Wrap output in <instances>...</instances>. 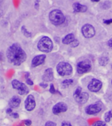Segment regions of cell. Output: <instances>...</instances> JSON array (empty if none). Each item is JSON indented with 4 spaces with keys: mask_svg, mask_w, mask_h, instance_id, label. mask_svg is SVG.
<instances>
[{
    "mask_svg": "<svg viewBox=\"0 0 112 126\" xmlns=\"http://www.w3.org/2000/svg\"><path fill=\"white\" fill-rule=\"evenodd\" d=\"M12 86L13 89L18 90V93L20 95L27 94L29 92V89L28 88V87L24 83L20 82L17 79H14L12 81Z\"/></svg>",
    "mask_w": 112,
    "mask_h": 126,
    "instance_id": "8992f818",
    "label": "cell"
},
{
    "mask_svg": "<svg viewBox=\"0 0 112 126\" xmlns=\"http://www.w3.org/2000/svg\"><path fill=\"white\" fill-rule=\"evenodd\" d=\"M68 110V106L64 102H58L53 106V112L54 114H59L62 112H64Z\"/></svg>",
    "mask_w": 112,
    "mask_h": 126,
    "instance_id": "7c38bea8",
    "label": "cell"
},
{
    "mask_svg": "<svg viewBox=\"0 0 112 126\" xmlns=\"http://www.w3.org/2000/svg\"><path fill=\"white\" fill-rule=\"evenodd\" d=\"M28 76H29V74L28 73H26V83H27L28 85H33V81L30 79L29 78H28Z\"/></svg>",
    "mask_w": 112,
    "mask_h": 126,
    "instance_id": "7402d4cb",
    "label": "cell"
},
{
    "mask_svg": "<svg viewBox=\"0 0 112 126\" xmlns=\"http://www.w3.org/2000/svg\"><path fill=\"white\" fill-rule=\"evenodd\" d=\"M24 104H25L26 110L29 112L32 111L35 107V100L34 96L32 94L28 95L24 102Z\"/></svg>",
    "mask_w": 112,
    "mask_h": 126,
    "instance_id": "8fae6325",
    "label": "cell"
},
{
    "mask_svg": "<svg viewBox=\"0 0 112 126\" xmlns=\"http://www.w3.org/2000/svg\"><path fill=\"white\" fill-rule=\"evenodd\" d=\"M102 83L97 79H92L88 85V89L92 92H98L102 88Z\"/></svg>",
    "mask_w": 112,
    "mask_h": 126,
    "instance_id": "30bf717a",
    "label": "cell"
},
{
    "mask_svg": "<svg viewBox=\"0 0 112 126\" xmlns=\"http://www.w3.org/2000/svg\"><path fill=\"white\" fill-rule=\"evenodd\" d=\"M56 126V123L53 122H51V121H49V122H47L46 124H45V126Z\"/></svg>",
    "mask_w": 112,
    "mask_h": 126,
    "instance_id": "d4e9b609",
    "label": "cell"
},
{
    "mask_svg": "<svg viewBox=\"0 0 112 126\" xmlns=\"http://www.w3.org/2000/svg\"><path fill=\"white\" fill-rule=\"evenodd\" d=\"M108 45L110 48H112V39H110L108 42Z\"/></svg>",
    "mask_w": 112,
    "mask_h": 126,
    "instance_id": "4dcf8cb0",
    "label": "cell"
},
{
    "mask_svg": "<svg viewBox=\"0 0 112 126\" xmlns=\"http://www.w3.org/2000/svg\"><path fill=\"white\" fill-rule=\"evenodd\" d=\"M1 59H2V54L1 53H0V61H1Z\"/></svg>",
    "mask_w": 112,
    "mask_h": 126,
    "instance_id": "d590c367",
    "label": "cell"
},
{
    "mask_svg": "<svg viewBox=\"0 0 112 126\" xmlns=\"http://www.w3.org/2000/svg\"><path fill=\"white\" fill-rule=\"evenodd\" d=\"M75 40V36L73 33L68 34L66 36H65L62 39V43L64 44H70L72 41Z\"/></svg>",
    "mask_w": 112,
    "mask_h": 126,
    "instance_id": "e0dca14e",
    "label": "cell"
},
{
    "mask_svg": "<svg viewBox=\"0 0 112 126\" xmlns=\"http://www.w3.org/2000/svg\"><path fill=\"white\" fill-rule=\"evenodd\" d=\"M57 72L59 74L64 76H69L72 73V67L69 63L65 62H61L58 64L56 66Z\"/></svg>",
    "mask_w": 112,
    "mask_h": 126,
    "instance_id": "277c9868",
    "label": "cell"
},
{
    "mask_svg": "<svg viewBox=\"0 0 112 126\" xmlns=\"http://www.w3.org/2000/svg\"><path fill=\"white\" fill-rule=\"evenodd\" d=\"M62 126H72L71 124L68 122H64L62 124Z\"/></svg>",
    "mask_w": 112,
    "mask_h": 126,
    "instance_id": "f1b7e54d",
    "label": "cell"
},
{
    "mask_svg": "<svg viewBox=\"0 0 112 126\" xmlns=\"http://www.w3.org/2000/svg\"><path fill=\"white\" fill-rule=\"evenodd\" d=\"M21 30L24 35H25L26 37H29L31 35V33L30 32H28L27 29L26 28L25 26H22L21 28Z\"/></svg>",
    "mask_w": 112,
    "mask_h": 126,
    "instance_id": "ffe728a7",
    "label": "cell"
},
{
    "mask_svg": "<svg viewBox=\"0 0 112 126\" xmlns=\"http://www.w3.org/2000/svg\"><path fill=\"white\" fill-rule=\"evenodd\" d=\"M73 11L75 13H79V12L84 13L87 10L86 6L81 5V4L79 3H75L73 5Z\"/></svg>",
    "mask_w": 112,
    "mask_h": 126,
    "instance_id": "2e32d148",
    "label": "cell"
},
{
    "mask_svg": "<svg viewBox=\"0 0 112 126\" xmlns=\"http://www.w3.org/2000/svg\"><path fill=\"white\" fill-rule=\"evenodd\" d=\"M21 102V99L20 98L19 96H13L9 100V104L10 108H16L19 106Z\"/></svg>",
    "mask_w": 112,
    "mask_h": 126,
    "instance_id": "5bb4252c",
    "label": "cell"
},
{
    "mask_svg": "<svg viewBox=\"0 0 112 126\" xmlns=\"http://www.w3.org/2000/svg\"><path fill=\"white\" fill-rule=\"evenodd\" d=\"M110 115H111V117H112V110H110Z\"/></svg>",
    "mask_w": 112,
    "mask_h": 126,
    "instance_id": "e575fe53",
    "label": "cell"
},
{
    "mask_svg": "<svg viewBox=\"0 0 112 126\" xmlns=\"http://www.w3.org/2000/svg\"><path fill=\"white\" fill-rule=\"evenodd\" d=\"M73 80L71 79H66L62 82V86L63 87H68L69 85H70L73 83Z\"/></svg>",
    "mask_w": 112,
    "mask_h": 126,
    "instance_id": "d6986e66",
    "label": "cell"
},
{
    "mask_svg": "<svg viewBox=\"0 0 112 126\" xmlns=\"http://www.w3.org/2000/svg\"><path fill=\"white\" fill-rule=\"evenodd\" d=\"M108 61H109V59H108V57H102L99 59V63H100V65H102V66H105V65L107 64L108 63Z\"/></svg>",
    "mask_w": 112,
    "mask_h": 126,
    "instance_id": "ac0fdd59",
    "label": "cell"
},
{
    "mask_svg": "<svg viewBox=\"0 0 112 126\" xmlns=\"http://www.w3.org/2000/svg\"><path fill=\"white\" fill-rule=\"evenodd\" d=\"M45 58H46L45 55H39L35 57L31 61V66L36 67L42 64L45 62Z\"/></svg>",
    "mask_w": 112,
    "mask_h": 126,
    "instance_id": "4fadbf2b",
    "label": "cell"
},
{
    "mask_svg": "<svg viewBox=\"0 0 112 126\" xmlns=\"http://www.w3.org/2000/svg\"><path fill=\"white\" fill-rule=\"evenodd\" d=\"M9 115L14 118H18V116H19V115H18L17 113H13V112H12L11 114H9Z\"/></svg>",
    "mask_w": 112,
    "mask_h": 126,
    "instance_id": "83f0119b",
    "label": "cell"
},
{
    "mask_svg": "<svg viewBox=\"0 0 112 126\" xmlns=\"http://www.w3.org/2000/svg\"><path fill=\"white\" fill-rule=\"evenodd\" d=\"M7 57L11 64L19 66L26 60L27 55L18 43H14L8 48Z\"/></svg>",
    "mask_w": 112,
    "mask_h": 126,
    "instance_id": "6da1fadb",
    "label": "cell"
},
{
    "mask_svg": "<svg viewBox=\"0 0 112 126\" xmlns=\"http://www.w3.org/2000/svg\"><path fill=\"white\" fill-rule=\"evenodd\" d=\"M54 78L53 71L52 68H48L45 71L43 76V79L45 81H51Z\"/></svg>",
    "mask_w": 112,
    "mask_h": 126,
    "instance_id": "9a60e30c",
    "label": "cell"
},
{
    "mask_svg": "<svg viewBox=\"0 0 112 126\" xmlns=\"http://www.w3.org/2000/svg\"><path fill=\"white\" fill-rule=\"evenodd\" d=\"M111 115H110V111L108 112H106V114H105V121L106 122H109L111 120Z\"/></svg>",
    "mask_w": 112,
    "mask_h": 126,
    "instance_id": "44dd1931",
    "label": "cell"
},
{
    "mask_svg": "<svg viewBox=\"0 0 112 126\" xmlns=\"http://www.w3.org/2000/svg\"><path fill=\"white\" fill-rule=\"evenodd\" d=\"M82 31L83 35H84V37H86V38H90L92 37L95 35V29L93 27V26L86 24H84L82 27L81 29Z\"/></svg>",
    "mask_w": 112,
    "mask_h": 126,
    "instance_id": "9c48e42d",
    "label": "cell"
},
{
    "mask_svg": "<svg viewBox=\"0 0 112 126\" xmlns=\"http://www.w3.org/2000/svg\"><path fill=\"white\" fill-rule=\"evenodd\" d=\"M103 107V104L101 102H97L94 104H90L85 109L86 114H89V115H93V114H96L98 112H100L101 110L102 109Z\"/></svg>",
    "mask_w": 112,
    "mask_h": 126,
    "instance_id": "ba28073f",
    "label": "cell"
},
{
    "mask_svg": "<svg viewBox=\"0 0 112 126\" xmlns=\"http://www.w3.org/2000/svg\"><path fill=\"white\" fill-rule=\"evenodd\" d=\"M49 20L54 25L58 26L64 23L65 16L60 10H53L49 13Z\"/></svg>",
    "mask_w": 112,
    "mask_h": 126,
    "instance_id": "3957f363",
    "label": "cell"
},
{
    "mask_svg": "<svg viewBox=\"0 0 112 126\" xmlns=\"http://www.w3.org/2000/svg\"><path fill=\"white\" fill-rule=\"evenodd\" d=\"M92 126H106V124L104 123V122H102V121H98V122H95L94 124V125Z\"/></svg>",
    "mask_w": 112,
    "mask_h": 126,
    "instance_id": "603a6c76",
    "label": "cell"
},
{
    "mask_svg": "<svg viewBox=\"0 0 112 126\" xmlns=\"http://www.w3.org/2000/svg\"><path fill=\"white\" fill-rule=\"evenodd\" d=\"M70 44H71V47H75L79 45V41H77V40H76V39H75L74 41H72V42H71Z\"/></svg>",
    "mask_w": 112,
    "mask_h": 126,
    "instance_id": "cb8c5ba5",
    "label": "cell"
},
{
    "mask_svg": "<svg viewBox=\"0 0 112 126\" xmlns=\"http://www.w3.org/2000/svg\"><path fill=\"white\" fill-rule=\"evenodd\" d=\"M24 124L26 125L27 126H31V120H26L24 121Z\"/></svg>",
    "mask_w": 112,
    "mask_h": 126,
    "instance_id": "4316f807",
    "label": "cell"
},
{
    "mask_svg": "<svg viewBox=\"0 0 112 126\" xmlns=\"http://www.w3.org/2000/svg\"><path fill=\"white\" fill-rule=\"evenodd\" d=\"M12 108H8L7 110V114H11L12 113Z\"/></svg>",
    "mask_w": 112,
    "mask_h": 126,
    "instance_id": "1f68e13d",
    "label": "cell"
},
{
    "mask_svg": "<svg viewBox=\"0 0 112 126\" xmlns=\"http://www.w3.org/2000/svg\"><path fill=\"white\" fill-rule=\"evenodd\" d=\"M40 86L43 87L45 88V87H47V84H45V83H40Z\"/></svg>",
    "mask_w": 112,
    "mask_h": 126,
    "instance_id": "d6a6232c",
    "label": "cell"
},
{
    "mask_svg": "<svg viewBox=\"0 0 112 126\" xmlns=\"http://www.w3.org/2000/svg\"><path fill=\"white\" fill-rule=\"evenodd\" d=\"M50 92L51 93H53V94L56 93V90H55V87H54L53 84H51V86H50Z\"/></svg>",
    "mask_w": 112,
    "mask_h": 126,
    "instance_id": "484cf974",
    "label": "cell"
},
{
    "mask_svg": "<svg viewBox=\"0 0 112 126\" xmlns=\"http://www.w3.org/2000/svg\"><path fill=\"white\" fill-rule=\"evenodd\" d=\"M104 22L106 24H112V19L110 20H104Z\"/></svg>",
    "mask_w": 112,
    "mask_h": 126,
    "instance_id": "f546056e",
    "label": "cell"
},
{
    "mask_svg": "<svg viewBox=\"0 0 112 126\" xmlns=\"http://www.w3.org/2000/svg\"><path fill=\"white\" fill-rule=\"evenodd\" d=\"M75 100L79 104H84L88 99V94L86 92L81 93V88L79 87L77 88L73 94Z\"/></svg>",
    "mask_w": 112,
    "mask_h": 126,
    "instance_id": "5b68a950",
    "label": "cell"
},
{
    "mask_svg": "<svg viewBox=\"0 0 112 126\" xmlns=\"http://www.w3.org/2000/svg\"><path fill=\"white\" fill-rule=\"evenodd\" d=\"M37 47L40 51L43 53H49L53 47V41L49 37L44 36L41 37L37 44Z\"/></svg>",
    "mask_w": 112,
    "mask_h": 126,
    "instance_id": "7a4b0ae2",
    "label": "cell"
},
{
    "mask_svg": "<svg viewBox=\"0 0 112 126\" xmlns=\"http://www.w3.org/2000/svg\"><path fill=\"white\" fill-rule=\"evenodd\" d=\"M2 1H3V0H0V4H1V3L2 2Z\"/></svg>",
    "mask_w": 112,
    "mask_h": 126,
    "instance_id": "8d00e7d4",
    "label": "cell"
},
{
    "mask_svg": "<svg viewBox=\"0 0 112 126\" xmlns=\"http://www.w3.org/2000/svg\"><path fill=\"white\" fill-rule=\"evenodd\" d=\"M91 68H92L91 64L90 61L88 60L81 61L77 65V71L80 74L88 72L91 70Z\"/></svg>",
    "mask_w": 112,
    "mask_h": 126,
    "instance_id": "52a82bcc",
    "label": "cell"
},
{
    "mask_svg": "<svg viewBox=\"0 0 112 126\" xmlns=\"http://www.w3.org/2000/svg\"><path fill=\"white\" fill-rule=\"evenodd\" d=\"M92 1H94V2H98L100 0H91Z\"/></svg>",
    "mask_w": 112,
    "mask_h": 126,
    "instance_id": "836d02e7",
    "label": "cell"
},
{
    "mask_svg": "<svg viewBox=\"0 0 112 126\" xmlns=\"http://www.w3.org/2000/svg\"></svg>",
    "mask_w": 112,
    "mask_h": 126,
    "instance_id": "74e56055",
    "label": "cell"
}]
</instances>
